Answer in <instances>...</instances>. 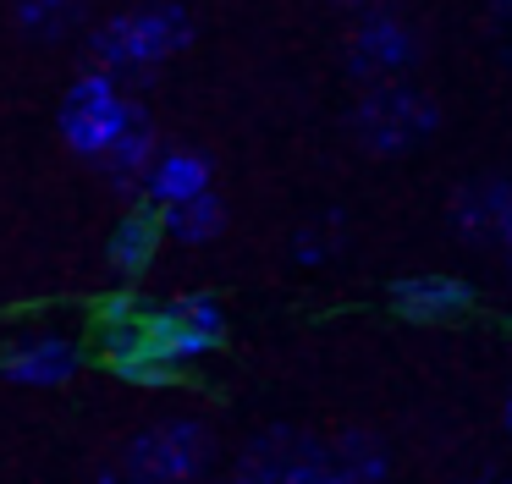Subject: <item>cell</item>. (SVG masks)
<instances>
[{"mask_svg":"<svg viewBox=\"0 0 512 484\" xmlns=\"http://www.w3.org/2000/svg\"><path fill=\"white\" fill-rule=\"evenodd\" d=\"M100 336L105 363L116 358H149L166 369H188L204 352H215L226 341V308L215 292H182L171 303H144V314L122 319V325L94 330Z\"/></svg>","mask_w":512,"mask_h":484,"instance_id":"1","label":"cell"},{"mask_svg":"<svg viewBox=\"0 0 512 484\" xmlns=\"http://www.w3.org/2000/svg\"><path fill=\"white\" fill-rule=\"evenodd\" d=\"M193 44V11L182 0H149L133 6L122 17H111L105 28H94L89 55L94 72L116 77V72H149V66L171 61Z\"/></svg>","mask_w":512,"mask_h":484,"instance_id":"2","label":"cell"},{"mask_svg":"<svg viewBox=\"0 0 512 484\" xmlns=\"http://www.w3.org/2000/svg\"><path fill=\"white\" fill-rule=\"evenodd\" d=\"M215 457V435L204 418H160L122 446V484H199Z\"/></svg>","mask_w":512,"mask_h":484,"instance_id":"3","label":"cell"},{"mask_svg":"<svg viewBox=\"0 0 512 484\" xmlns=\"http://www.w3.org/2000/svg\"><path fill=\"white\" fill-rule=\"evenodd\" d=\"M441 127V105L413 83H375L353 110V132L369 154H408Z\"/></svg>","mask_w":512,"mask_h":484,"instance_id":"4","label":"cell"},{"mask_svg":"<svg viewBox=\"0 0 512 484\" xmlns=\"http://www.w3.org/2000/svg\"><path fill=\"white\" fill-rule=\"evenodd\" d=\"M56 127H61V143H67L72 154H83V160L100 165L105 149H111V143L122 138V127H127V94H122V83L89 66V72H83L78 83L61 94Z\"/></svg>","mask_w":512,"mask_h":484,"instance_id":"5","label":"cell"},{"mask_svg":"<svg viewBox=\"0 0 512 484\" xmlns=\"http://www.w3.org/2000/svg\"><path fill=\"white\" fill-rule=\"evenodd\" d=\"M78 369H83V347L67 336H17L0 347V380L12 385L50 391V385H67Z\"/></svg>","mask_w":512,"mask_h":484,"instance_id":"6","label":"cell"},{"mask_svg":"<svg viewBox=\"0 0 512 484\" xmlns=\"http://www.w3.org/2000/svg\"><path fill=\"white\" fill-rule=\"evenodd\" d=\"M413 55H419V44H413V28L402 17H369L364 28L353 33V44H347V66H353L358 77H375V83H391L397 72H408Z\"/></svg>","mask_w":512,"mask_h":484,"instance_id":"7","label":"cell"},{"mask_svg":"<svg viewBox=\"0 0 512 484\" xmlns=\"http://www.w3.org/2000/svg\"><path fill=\"white\" fill-rule=\"evenodd\" d=\"M391 308L413 325H441V319H463L474 308V292L468 281L457 275H441V270H424V275H402L391 281Z\"/></svg>","mask_w":512,"mask_h":484,"instance_id":"8","label":"cell"},{"mask_svg":"<svg viewBox=\"0 0 512 484\" xmlns=\"http://www.w3.org/2000/svg\"><path fill=\"white\" fill-rule=\"evenodd\" d=\"M155 116H149V105L144 99H127V127H122V138L105 149V160H100V171L111 176V193H144V176H149V165H155Z\"/></svg>","mask_w":512,"mask_h":484,"instance_id":"9","label":"cell"},{"mask_svg":"<svg viewBox=\"0 0 512 484\" xmlns=\"http://www.w3.org/2000/svg\"><path fill=\"white\" fill-rule=\"evenodd\" d=\"M210 160L193 149H166L155 154V165H149L144 176V204L149 209H171V204H188V198L210 193Z\"/></svg>","mask_w":512,"mask_h":484,"instance_id":"10","label":"cell"},{"mask_svg":"<svg viewBox=\"0 0 512 484\" xmlns=\"http://www.w3.org/2000/svg\"><path fill=\"white\" fill-rule=\"evenodd\" d=\"M160 242H166V231H160V209L149 204H133L122 220L111 226V242H105V259H111V270L122 275V281H138V275L155 264Z\"/></svg>","mask_w":512,"mask_h":484,"instance_id":"11","label":"cell"},{"mask_svg":"<svg viewBox=\"0 0 512 484\" xmlns=\"http://www.w3.org/2000/svg\"><path fill=\"white\" fill-rule=\"evenodd\" d=\"M160 231H166L171 242H182V248L215 242L226 231V204L215 193H199V198H188V204H171V209H160Z\"/></svg>","mask_w":512,"mask_h":484,"instance_id":"12","label":"cell"},{"mask_svg":"<svg viewBox=\"0 0 512 484\" xmlns=\"http://www.w3.org/2000/svg\"><path fill=\"white\" fill-rule=\"evenodd\" d=\"M507 193H512V187L496 182V176L468 182L463 193H457V204H452L457 231H463L468 242H490V237H496V215H501V204H507Z\"/></svg>","mask_w":512,"mask_h":484,"instance_id":"13","label":"cell"},{"mask_svg":"<svg viewBox=\"0 0 512 484\" xmlns=\"http://www.w3.org/2000/svg\"><path fill=\"white\" fill-rule=\"evenodd\" d=\"M83 17V0H17L12 6V22L28 44H56L78 28Z\"/></svg>","mask_w":512,"mask_h":484,"instance_id":"14","label":"cell"},{"mask_svg":"<svg viewBox=\"0 0 512 484\" xmlns=\"http://www.w3.org/2000/svg\"><path fill=\"white\" fill-rule=\"evenodd\" d=\"M331 468L342 473L347 484H386L391 462H386V451H380L375 435H364V429H347V435L336 440V451H331Z\"/></svg>","mask_w":512,"mask_h":484,"instance_id":"15","label":"cell"},{"mask_svg":"<svg viewBox=\"0 0 512 484\" xmlns=\"http://www.w3.org/2000/svg\"><path fill=\"white\" fill-rule=\"evenodd\" d=\"M105 369H111L116 380H127V385H144V391H166V385L182 380L177 369H166V363H149V358H116V363H105Z\"/></svg>","mask_w":512,"mask_h":484,"instance_id":"16","label":"cell"},{"mask_svg":"<svg viewBox=\"0 0 512 484\" xmlns=\"http://www.w3.org/2000/svg\"><path fill=\"white\" fill-rule=\"evenodd\" d=\"M276 484H347V479L331 468V457H325V446H314L309 457H298V462H292V468L281 473Z\"/></svg>","mask_w":512,"mask_h":484,"instance_id":"17","label":"cell"},{"mask_svg":"<svg viewBox=\"0 0 512 484\" xmlns=\"http://www.w3.org/2000/svg\"><path fill=\"white\" fill-rule=\"evenodd\" d=\"M292 248H298V259H303V264H325V259H331V242H325V231H320V226H303Z\"/></svg>","mask_w":512,"mask_h":484,"instance_id":"18","label":"cell"},{"mask_svg":"<svg viewBox=\"0 0 512 484\" xmlns=\"http://www.w3.org/2000/svg\"><path fill=\"white\" fill-rule=\"evenodd\" d=\"M490 242H501V248L512 253V193H507V204H501V215H496V237Z\"/></svg>","mask_w":512,"mask_h":484,"instance_id":"19","label":"cell"},{"mask_svg":"<svg viewBox=\"0 0 512 484\" xmlns=\"http://www.w3.org/2000/svg\"><path fill=\"white\" fill-rule=\"evenodd\" d=\"M94 484H122V473H116V468H100V479H94Z\"/></svg>","mask_w":512,"mask_h":484,"instance_id":"20","label":"cell"},{"mask_svg":"<svg viewBox=\"0 0 512 484\" xmlns=\"http://www.w3.org/2000/svg\"><path fill=\"white\" fill-rule=\"evenodd\" d=\"M468 484H512L507 473H490V479H468Z\"/></svg>","mask_w":512,"mask_h":484,"instance_id":"21","label":"cell"},{"mask_svg":"<svg viewBox=\"0 0 512 484\" xmlns=\"http://www.w3.org/2000/svg\"><path fill=\"white\" fill-rule=\"evenodd\" d=\"M342 6H380V0H342Z\"/></svg>","mask_w":512,"mask_h":484,"instance_id":"22","label":"cell"},{"mask_svg":"<svg viewBox=\"0 0 512 484\" xmlns=\"http://www.w3.org/2000/svg\"><path fill=\"white\" fill-rule=\"evenodd\" d=\"M507 435H512V396H507Z\"/></svg>","mask_w":512,"mask_h":484,"instance_id":"23","label":"cell"},{"mask_svg":"<svg viewBox=\"0 0 512 484\" xmlns=\"http://www.w3.org/2000/svg\"><path fill=\"white\" fill-rule=\"evenodd\" d=\"M501 11H512V0H501Z\"/></svg>","mask_w":512,"mask_h":484,"instance_id":"24","label":"cell"},{"mask_svg":"<svg viewBox=\"0 0 512 484\" xmlns=\"http://www.w3.org/2000/svg\"><path fill=\"white\" fill-rule=\"evenodd\" d=\"M226 484H243V479H226Z\"/></svg>","mask_w":512,"mask_h":484,"instance_id":"25","label":"cell"}]
</instances>
